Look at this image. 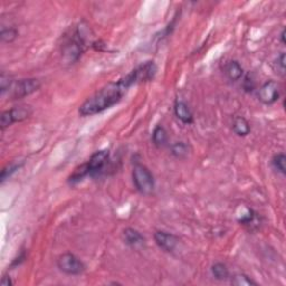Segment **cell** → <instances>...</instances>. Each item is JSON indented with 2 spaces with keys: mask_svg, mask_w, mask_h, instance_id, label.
Instances as JSON below:
<instances>
[{
  "mask_svg": "<svg viewBox=\"0 0 286 286\" xmlns=\"http://www.w3.org/2000/svg\"><path fill=\"white\" fill-rule=\"evenodd\" d=\"M139 84L134 71L130 72L118 82L107 84L86 99L78 108L80 116H92L102 113L118 104L131 86Z\"/></svg>",
  "mask_w": 286,
  "mask_h": 286,
  "instance_id": "6da1fadb",
  "label": "cell"
},
{
  "mask_svg": "<svg viewBox=\"0 0 286 286\" xmlns=\"http://www.w3.org/2000/svg\"><path fill=\"white\" fill-rule=\"evenodd\" d=\"M86 48V35L85 28L82 24L72 31L71 35L65 39L62 46L63 58L68 64L78 62Z\"/></svg>",
  "mask_w": 286,
  "mask_h": 286,
  "instance_id": "7a4b0ae2",
  "label": "cell"
},
{
  "mask_svg": "<svg viewBox=\"0 0 286 286\" xmlns=\"http://www.w3.org/2000/svg\"><path fill=\"white\" fill-rule=\"evenodd\" d=\"M132 179L136 190L143 196H150L156 189V181L152 172L142 163H135L132 171Z\"/></svg>",
  "mask_w": 286,
  "mask_h": 286,
  "instance_id": "3957f363",
  "label": "cell"
},
{
  "mask_svg": "<svg viewBox=\"0 0 286 286\" xmlns=\"http://www.w3.org/2000/svg\"><path fill=\"white\" fill-rule=\"evenodd\" d=\"M58 269L68 276H78L86 271V265L84 261L73 253H63L57 259Z\"/></svg>",
  "mask_w": 286,
  "mask_h": 286,
  "instance_id": "277c9868",
  "label": "cell"
},
{
  "mask_svg": "<svg viewBox=\"0 0 286 286\" xmlns=\"http://www.w3.org/2000/svg\"><path fill=\"white\" fill-rule=\"evenodd\" d=\"M40 86L42 83L37 78H23L14 82L8 93L11 100H20L37 92Z\"/></svg>",
  "mask_w": 286,
  "mask_h": 286,
  "instance_id": "5b68a950",
  "label": "cell"
},
{
  "mask_svg": "<svg viewBox=\"0 0 286 286\" xmlns=\"http://www.w3.org/2000/svg\"><path fill=\"white\" fill-rule=\"evenodd\" d=\"M281 96L280 84L275 80H267L260 87L257 92V98L265 105H272L276 103Z\"/></svg>",
  "mask_w": 286,
  "mask_h": 286,
  "instance_id": "8992f818",
  "label": "cell"
},
{
  "mask_svg": "<svg viewBox=\"0 0 286 286\" xmlns=\"http://www.w3.org/2000/svg\"><path fill=\"white\" fill-rule=\"evenodd\" d=\"M110 159V151L108 150H99L91 156L90 160L86 162L88 169V176L94 177L103 170Z\"/></svg>",
  "mask_w": 286,
  "mask_h": 286,
  "instance_id": "52a82bcc",
  "label": "cell"
},
{
  "mask_svg": "<svg viewBox=\"0 0 286 286\" xmlns=\"http://www.w3.org/2000/svg\"><path fill=\"white\" fill-rule=\"evenodd\" d=\"M153 239L156 246L167 253H172L179 244L178 237L166 231H156L153 234Z\"/></svg>",
  "mask_w": 286,
  "mask_h": 286,
  "instance_id": "ba28073f",
  "label": "cell"
},
{
  "mask_svg": "<svg viewBox=\"0 0 286 286\" xmlns=\"http://www.w3.org/2000/svg\"><path fill=\"white\" fill-rule=\"evenodd\" d=\"M122 240L129 247L134 249L142 248L144 247V245H146V238H144V236L138 231V229L132 227H127L123 229Z\"/></svg>",
  "mask_w": 286,
  "mask_h": 286,
  "instance_id": "9c48e42d",
  "label": "cell"
},
{
  "mask_svg": "<svg viewBox=\"0 0 286 286\" xmlns=\"http://www.w3.org/2000/svg\"><path fill=\"white\" fill-rule=\"evenodd\" d=\"M173 113L180 122L183 124H192L193 123V114L188 104L184 101L177 100L173 104Z\"/></svg>",
  "mask_w": 286,
  "mask_h": 286,
  "instance_id": "30bf717a",
  "label": "cell"
},
{
  "mask_svg": "<svg viewBox=\"0 0 286 286\" xmlns=\"http://www.w3.org/2000/svg\"><path fill=\"white\" fill-rule=\"evenodd\" d=\"M225 75L227 76V78L232 82H237L240 78H243L244 76V68L240 65L238 60H229L225 65Z\"/></svg>",
  "mask_w": 286,
  "mask_h": 286,
  "instance_id": "8fae6325",
  "label": "cell"
},
{
  "mask_svg": "<svg viewBox=\"0 0 286 286\" xmlns=\"http://www.w3.org/2000/svg\"><path fill=\"white\" fill-rule=\"evenodd\" d=\"M151 141L153 143V146L156 148H163L167 146L168 141H169V135L168 132L166 130V128L161 124L156 126V128L153 129L152 135H151Z\"/></svg>",
  "mask_w": 286,
  "mask_h": 286,
  "instance_id": "7c38bea8",
  "label": "cell"
},
{
  "mask_svg": "<svg viewBox=\"0 0 286 286\" xmlns=\"http://www.w3.org/2000/svg\"><path fill=\"white\" fill-rule=\"evenodd\" d=\"M251 124L248 121L244 118V116H236L233 121V131L234 133L238 136H247L251 133Z\"/></svg>",
  "mask_w": 286,
  "mask_h": 286,
  "instance_id": "4fadbf2b",
  "label": "cell"
},
{
  "mask_svg": "<svg viewBox=\"0 0 286 286\" xmlns=\"http://www.w3.org/2000/svg\"><path fill=\"white\" fill-rule=\"evenodd\" d=\"M9 112L14 123H16L22 122V121H25L29 118V116L33 114V108L29 105H20L10 108Z\"/></svg>",
  "mask_w": 286,
  "mask_h": 286,
  "instance_id": "5bb4252c",
  "label": "cell"
},
{
  "mask_svg": "<svg viewBox=\"0 0 286 286\" xmlns=\"http://www.w3.org/2000/svg\"><path fill=\"white\" fill-rule=\"evenodd\" d=\"M191 151L190 146L187 142L183 141H179V142H175L170 146L171 155L178 160L186 159Z\"/></svg>",
  "mask_w": 286,
  "mask_h": 286,
  "instance_id": "9a60e30c",
  "label": "cell"
},
{
  "mask_svg": "<svg viewBox=\"0 0 286 286\" xmlns=\"http://www.w3.org/2000/svg\"><path fill=\"white\" fill-rule=\"evenodd\" d=\"M211 274L217 281H227L231 277V273L226 264L217 261L211 266Z\"/></svg>",
  "mask_w": 286,
  "mask_h": 286,
  "instance_id": "2e32d148",
  "label": "cell"
},
{
  "mask_svg": "<svg viewBox=\"0 0 286 286\" xmlns=\"http://www.w3.org/2000/svg\"><path fill=\"white\" fill-rule=\"evenodd\" d=\"M231 279V283L235 286H253V285H259L256 281H254L252 277L244 273H237L235 275L229 277Z\"/></svg>",
  "mask_w": 286,
  "mask_h": 286,
  "instance_id": "e0dca14e",
  "label": "cell"
},
{
  "mask_svg": "<svg viewBox=\"0 0 286 286\" xmlns=\"http://www.w3.org/2000/svg\"><path fill=\"white\" fill-rule=\"evenodd\" d=\"M88 176V169L86 163H83L78 166V168L75 169L73 171V173L70 176V178H68V183L70 184H75L79 182L80 180H83L85 177Z\"/></svg>",
  "mask_w": 286,
  "mask_h": 286,
  "instance_id": "ac0fdd59",
  "label": "cell"
},
{
  "mask_svg": "<svg viewBox=\"0 0 286 286\" xmlns=\"http://www.w3.org/2000/svg\"><path fill=\"white\" fill-rule=\"evenodd\" d=\"M272 166L281 175H286V156L283 152L276 153L272 158Z\"/></svg>",
  "mask_w": 286,
  "mask_h": 286,
  "instance_id": "d6986e66",
  "label": "cell"
},
{
  "mask_svg": "<svg viewBox=\"0 0 286 286\" xmlns=\"http://www.w3.org/2000/svg\"><path fill=\"white\" fill-rule=\"evenodd\" d=\"M18 37V30L15 27H2L0 31V38L2 43H13Z\"/></svg>",
  "mask_w": 286,
  "mask_h": 286,
  "instance_id": "ffe728a7",
  "label": "cell"
},
{
  "mask_svg": "<svg viewBox=\"0 0 286 286\" xmlns=\"http://www.w3.org/2000/svg\"><path fill=\"white\" fill-rule=\"evenodd\" d=\"M15 80L11 78V75L2 72L1 75H0V93H1V95H5V93L9 92Z\"/></svg>",
  "mask_w": 286,
  "mask_h": 286,
  "instance_id": "44dd1931",
  "label": "cell"
},
{
  "mask_svg": "<svg viewBox=\"0 0 286 286\" xmlns=\"http://www.w3.org/2000/svg\"><path fill=\"white\" fill-rule=\"evenodd\" d=\"M22 166L23 164H20V163H11V164H8L7 167L3 168L2 171H1V177H0V181H1V183L5 182V181L9 178V177L13 175V173L17 171Z\"/></svg>",
  "mask_w": 286,
  "mask_h": 286,
  "instance_id": "7402d4cb",
  "label": "cell"
},
{
  "mask_svg": "<svg viewBox=\"0 0 286 286\" xmlns=\"http://www.w3.org/2000/svg\"><path fill=\"white\" fill-rule=\"evenodd\" d=\"M256 219H257V213L254 211L253 209H246V212H245L244 215H241L238 221L241 225H245V226H251V225H253V223Z\"/></svg>",
  "mask_w": 286,
  "mask_h": 286,
  "instance_id": "603a6c76",
  "label": "cell"
},
{
  "mask_svg": "<svg viewBox=\"0 0 286 286\" xmlns=\"http://www.w3.org/2000/svg\"><path fill=\"white\" fill-rule=\"evenodd\" d=\"M273 67L274 71H275L277 74L280 75L285 74V53H281L277 56L273 63Z\"/></svg>",
  "mask_w": 286,
  "mask_h": 286,
  "instance_id": "cb8c5ba5",
  "label": "cell"
},
{
  "mask_svg": "<svg viewBox=\"0 0 286 286\" xmlns=\"http://www.w3.org/2000/svg\"><path fill=\"white\" fill-rule=\"evenodd\" d=\"M243 88L246 93H253L256 88L255 79L252 76V74H246L243 76Z\"/></svg>",
  "mask_w": 286,
  "mask_h": 286,
  "instance_id": "d4e9b609",
  "label": "cell"
},
{
  "mask_svg": "<svg viewBox=\"0 0 286 286\" xmlns=\"http://www.w3.org/2000/svg\"><path fill=\"white\" fill-rule=\"evenodd\" d=\"M11 124H14V121L11 119L9 110L3 111L1 113V116H0V129L3 131L6 130L7 128H9Z\"/></svg>",
  "mask_w": 286,
  "mask_h": 286,
  "instance_id": "484cf974",
  "label": "cell"
},
{
  "mask_svg": "<svg viewBox=\"0 0 286 286\" xmlns=\"http://www.w3.org/2000/svg\"><path fill=\"white\" fill-rule=\"evenodd\" d=\"M0 283H1L2 286H13V284H14L13 281H11V277L9 275H3L1 277V282H0Z\"/></svg>",
  "mask_w": 286,
  "mask_h": 286,
  "instance_id": "4316f807",
  "label": "cell"
},
{
  "mask_svg": "<svg viewBox=\"0 0 286 286\" xmlns=\"http://www.w3.org/2000/svg\"><path fill=\"white\" fill-rule=\"evenodd\" d=\"M280 39H281V43L283 44V45H285V28H283L281 31V35H280Z\"/></svg>",
  "mask_w": 286,
  "mask_h": 286,
  "instance_id": "83f0119b",
  "label": "cell"
}]
</instances>
